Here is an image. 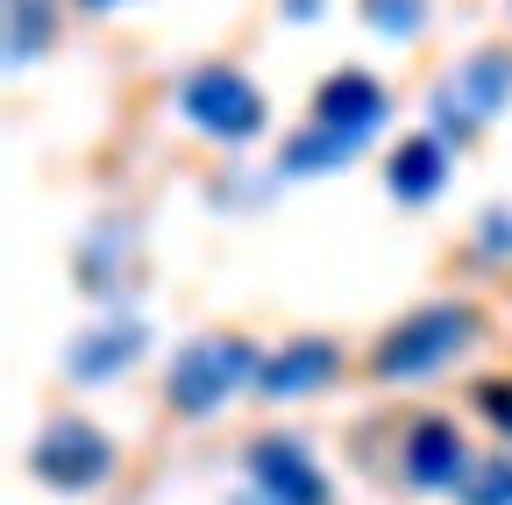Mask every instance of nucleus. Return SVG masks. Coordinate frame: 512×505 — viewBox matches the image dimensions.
I'll use <instances>...</instances> for the list:
<instances>
[{
	"instance_id": "1",
	"label": "nucleus",
	"mask_w": 512,
	"mask_h": 505,
	"mask_svg": "<svg viewBox=\"0 0 512 505\" xmlns=\"http://www.w3.org/2000/svg\"><path fill=\"white\" fill-rule=\"evenodd\" d=\"M477 306H463V299H420V306H406L392 328L377 335V349H370V377H392V385H406V377H427V370H441L448 356H463L470 342H477Z\"/></svg>"
},
{
	"instance_id": "2",
	"label": "nucleus",
	"mask_w": 512,
	"mask_h": 505,
	"mask_svg": "<svg viewBox=\"0 0 512 505\" xmlns=\"http://www.w3.org/2000/svg\"><path fill=\"white\" fill-rule=\"evenodd\" d=\"M235 385H256V349L242 335H200V342H185L171 356V377H164V399L171 413L185 420H207L228 406Z\"/></svg>"
},
{
	"instance_id": "3",
	"label": "nucleus",
	"mask_w": 512,
	"mask_h": 505,
	"mask_svg": "<svg viewBox=\"0 0 512 505\" xmlns=\"http://www.w3.org/2000/svg\"><path fill=\"white\" fill-rule=\"evenodd\" d=\"M505 100H512V50H477V57H463V65L441 72V86L427 93V121H434L441 143H463Z\"/></svg>"
},
{
	"instance_id": "4",
	"label": "nucleus",
	"mask_w": 512,
	"mask_h": 505,
	"mask_svg": "<svg viewBox=\"0 0 512 505\" xmlns=\"http://www.w3.org/2000/svg\"><path fill=\"white\" fill-rule=\"evenodd\" d=\"M178 107H185L192 129L214 136V143H249L264 129V93H256L235 65H192L178 79Z\"/></svg>"
},
{
	"instance_id": "5",
	"label": "nucleus",
	"mask_w": 512,
	"mask_h": 505,
	"mask_svg": "<svg viewBox=\"0 0 512 505\" xmlns=\"http://www.w3.org/2000/svg\"><path fill=\"white\" fill-rule=\"evenodd\" d=\"M29 470H36L50 491H93V484L114 470V441H107L93 420L64 413V420H50V427L29 441Z\"/></svg>"
},
{
	"instance_id": "6",
	"label": "nucleus",
	"mask_w": 512,
	"mask_h": 505,
	"mask_svg": "<svg viewBox=\"0 0 512 505\" xmlns=\"http://www.w3.org/2000/svg\"><path fill=\"white\" fill-rule=\"evenodd\" d=\"M249 491L271 505H328V477L306 456L299 434H256L249 441Z\"/></svg>"
},
{
	"instance_id": "7",
	"label": "nucleus",
	"mask_w": 512,
	"mask_h": 505,
	"mask_svg": "<svg viewBox=\"0 0 512 505\" xmlns=\"http://www.w3.org/2000/svg\"><path fill=\"white\" fill-rule=\"evenodd\" d=\"M399 463H406V484L413 491H463V477H470V449H463V434H456V420H441V413H420L413 427H406V449H399Z\"/></svg>"
},
{
	"instance_id": "8",
	"label": "nucleus",
	"mask_w": 512,
	"mask_h": 505,
	"mask_svg": "<svg viewBox=\"0 0 512 505\" xmlns=\"http://www.w3.org/2000/svg\"><path fill=\"white\" fill-rule=\"evenodd\" d=\"M384 107H392V100H384V86L370 79V72H335V79H320V93H313V121H320V129H328V136H342V143H370L377 136V121H384Z\"/></svg>"
},
{
	"instance_id": "9",
	"label": "nucleus",
	"mask_w": 512,
	"mask_h": 505,
	"mask_svg": "<svg viewBox=\"0 0 512 505\" xmlns=\"http://www.w3.org/2000/svg\"><path fill=\"white\" fill-rule=\"evenodd\" d=\"M143 342H150V328L136 321V313H114L107 328H86L79 342H72V356H64V370L79 377V385H107L114 370H128L143 356Z\"/></svg>"
},
{
	"instance_id": "10",
	"label": "nucleus",
	"mask_w": 512,
	"mask_h": 505,
	"mask_svg": "<svg viewBox=\"0 0 512 505\" xmlns=\"http://www.w3.org/2000/svg\"><path fill=\"white\" fill-rule=\"evenodd\" d=\"M448 178V143L434 129H413L392 143V157H384V185H392L399 200H434Z\"/></svg>"
},
{
	"instance_id": "11",
	"label": "nucleus",
	"mask_w": 512,
	"mask_h": 505,
	"mask_svg": "<svg viewBox=\"0 0 512 505\" xmlns=\"http://www.w3.org/2000/svg\"><path fill=\"white\" fill-rule=\"evenodd\" d=\"M335 377V342H285L278 356L256 363V392L264 399H292V392H313V385H328Z\"/></svg>"
},
{
	"instance_id": "12",
	"label": "nucleus",
	"mask_w": 512,
	"mask_h": 505,
	"mask_svg": "<svg viewBox=\"0 0 512 505\" xmlns=\"http://www.w3.org/2000/svg\"><path fill=\"white\" fill-rule=\"evenodd\" d=\"M136 257V235H128V221H100V228H86V249H79V278L100 292V299H114V285H121V264Z\"/></svg>"
},
{
	"instance_id": "13",
	"label": "nucleus",
	"mask_w": 512,
	"mask_h": 505,
	"mask_svg": "<svg viewBox=\"0 0 512 505\" xmlns=\"http://www.w3.org/2000/svg\"><path fill=\"white\" fill-rule=\"evenodd\" d=\"M349 157H356V143H342V136L320 129V121H306V129L285 136L278 171H285V178H299V171H335V164H349Z\"/></svg>"
},
{
	"instance_id": "14",
	"label": "nucleus",
	"mask_w": 512,
	"mask_h": 505,
	"mask_svg": "<svg viewBox=\"0 0 512 505\" xmlns=\"http://www.w3.org/2000/svg\"><path fill=\"white\" fill-rule=\"evenodd\" d=\"M50 43V0H8V65H36V50Z\"/></svg>"
},
{
	"instance_id": "15",
	"label": "nucleus",
	"mask_w": 512,
	"mask_h": 505,
	"mask_svg": "<svg viewBox=\"0 0 512 505\" xmlns=\"http://www.w3.org/2000/svg\"><path fill=\"white\" fill-rule=\"evenodd\" d=\"M456 498H463V505H512V456H484V463H470V477H463Z\"/></svg>"
},
{
	"instance_id": "16",
	"label": "nucleus",
	"mask_w": 512,
	"mask_h": 505,
	"mask_svg": "<svg viewBox=\"0 0 512 505\" xmlns=\"http://www.w3.org/2000/svg\"><path fill=\"white\" fill-rule=\"evenodd\" d=\"M470 406L512 441V377H477V385H470Z\"/></svg>"
},
{
	"instance_id": "17",
	"label": "nucleus",
	"mask_w": 512,
	"mask_h": 505,
	"mask_svg": "<svg viewBox=\"0 0 512 505\" xmlns=\"http://www.w3.org/2000/svg\"><path fill=\"white\" fill-rule=\"evenodd\" d=\"M420 8H427V0H363V22L384 29V36H413L420 29Z\"/></svg>"
},
{
	"instance_id": "18",
	"label": "nucleus",
	"mask_w": 512,
	"mask_h": 505,
	"mask_svg": "<svg viewBox=\"0 0 512 505\" xmlns=\"http://www.w3.org/2000/svg\"><path fill=\"white\" fill-rule=\"evenodd\" d=\"M484 249H498V257L512 249V214H484Z\"/></svg>"
},
{
	"instance_id": "19",
	"label": "nucleus",
	"mask_w": 512,
	"mask_h": 505,
	"mask_svg": "<svg viewBox=\"0 0 512 505\" xmlns=\"http://www.w3.org/2000/svg\"><path fill=\"white\" fill-rule=\"evenodd\" d=\"M285 15H292V22H313V15H320V0H285Z\"/></svg>"
},
{
	"instance_id": "20",
	"label": "nucleus",
	"mask_w": 512,
	"mask_h": 505,
	"mask_svg": "<svg viewBox=\"0 0 512 505\" xmlns=\"http://www.w3.org/2000/svg\"><path fill=\"white\" fill-rule=\"evenodd\" d=\"M79 8H114V0H79Z\"/></svg>"
},
{
	"instance_id": "21",
	"label": "nucleus",
	"mask_w": 512,
	"mask_h": 505,
	"mask_svg": "<svg viewBox=\"0 0 512 505\" xmlns=\"http://www.w3.org/2000/svg\"><path fill=\"white\" fill-rule=\"evenodd\" d=\"M242 505H271V498H256V491H249V498H242Z\"/></svg>"
}]
</instances>
